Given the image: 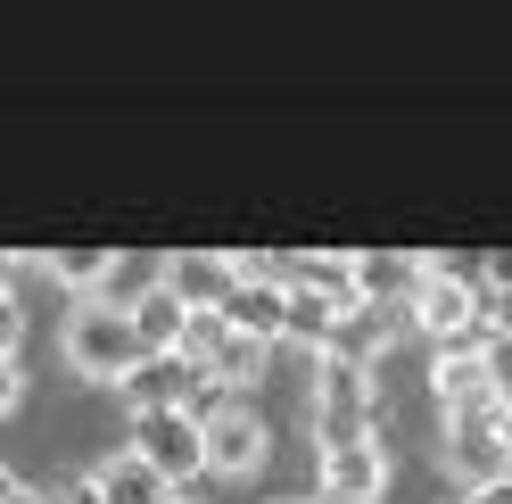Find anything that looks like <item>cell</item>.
<instances>
[{
    "mask_svg": "<svg viewBox=\"0 0 512 504\" xmlns=\"http://www.w3.org/2000/svg\"><path fill=\"white\" fill-rule=\"evenodd\" d=\"M58 356H67L83 381H116V389L149 364L133 314H124V306H100V298H75V306H67V323H58Z\"/></svg>",
    "mask_w": 512,
    "mask_h": 504,
    "instance_id": "1",
    "label": "cell"
},
{
    "mask_svg": "<svg viewBox=\"0 0 512 504\" xmlns=\"http://www.w3.org/2000/svg\"><path fill=\"white\" fill-rule=\"evenodd\" d=\"M405 323L430 331L438 348L488 339V290H479L455 257H422V281H413V298H405Z\"/></svg>",
    "mask_w": 512,
    "mask_h": 504,
    "instance_id": "2",
    "label": "cell"
},
{
    "mask_svg": "<svg viewBox=\"0 0 512 504\" xmlns=\"http://www.w3.org/2000/svg\"><path fill=\"white\" fill-rule=\"evenodd\" d=\"M380 430V397H372V372L347 364V356H323L314 364V438L323 447H356V438Z\"/></svg>",
    "mask_w": 512,
    "mask_h": 504,
    "instance_id": "3",
    "label": "cell"
},
{
    "mask_svg": "<svg viewBox=\"0 0 512 504\" xmlns=\"http://www.w3.org/2000/svg\"><path fill=\"white\" fill-rule=\"evenodd\" d=\"M496 414H504L496 397L446 405V471H455V480H463V496H471V488H488V480H504V471H512L504 438H496Z\"/></svg>",
    "mask_w": 512,
    "mask_h": 504,
    "instance_id": "4",
    "label": "cell"
},
{
    "mask_svg": "<svg viewBox=\"0 0 512 504\" xmlns=\"http://www.w3.org/2000/svg\"><path fill=\"white\" fill-rule=\"evenodd\" d=\"M133 455L182 488V480H199V471H207V422L190 414V405H174V414H141L133 422Z\"/></svg>",
    "mask_w": 512,
    "mask_h": 504,
    "instance_id": "5",
    "label": "cell"
},
{
    "mask_svg": "<svg viewBox=\"0 0 512 504\" xmlns=\"http://www.w3.org/2000/svg\"><path fill=\"white\" fill-rule=\"evenodd\" d=\"M223 323H232L240 339H265V348H281V331H290V265L240 273V290H232V306H223Z\"/></svg>",
    "mask_w": 512,
    "mask_h": 504,
    "instance_id": "6",
    "label": "cell"
},
{
    "mask_svg": "<svg viewBox=\"0 0 512 504\" xmlns=\"http://www.w3.org/2000/svg\"><path fill=\"white\" fill-rule=\"evenodd\" d=\"M265 414H248V405L232 397L223 414H207V471H223V480H248L256 463H265Z\"/></svg>",
    "mask_w": 512,
    "mask_h": 504,
    "instance_id": "7",
    "label": "cell"
},
{
    "mask_svg": "<svg viewBox=\"0 0 512 504\" xmlns=\"http://www.w3.org/2000/svg\"><path fill=\"white\" fill-rule=\"evenodd\" d=\"M166 290L190 306V314H223L240 290V257H207V248H190V257H166Z\"/></svg>",
    "mask_w": 512,
    "mask_h": 504,
    "instance_id": "8",
    "label": "cell"
},
{
    "mask_svg": "<svg viewBox=\"0 0 512 504\" xmlns=\"http://www.w3.org/2000/svg\"><path fill=\"white\" fill-rule=\"evenodd\" d=\"M380 488H389V455H380V438L323 447V496H339V504H380Z\"/></svg>",
    "mask_w": 512,
    "mask_h": 504,
    "instance_id": "9",
    "label": "cell"
},
{
    "mask_svg": "<svg viewBox=\"0 0 512 504\" xmlns=\"http://www.w3.org/2000/svg\"><path fill=\"white\" fill-rule=\"evenodd\" d=\"M91 496H100V504H182V488L166 480V471H149L133 447L91 463Z\"/></svg>",
    "mask_w": 512,
    "mask_h": 504,
    "instance_id": "10",
    "label": "cell"
},
{
    "mask_svg": "<svg viewBox=\"0 0 512 504\" xmlns=\"http://www.w3.org/2000/svg\"><path fill=\"white\" fill-rule=\"evenodd\" d=\"M199 397V372H190L182 356H149L133 381H124V405H133V422L141 414H174V405H190Z\"/></svg>",
    "mask_w": 512,
    "mask_h": 504,
    "instance_id": "11",
    "label": "cell"
},
{
    "mask_svg": "<svg viewBox=\"0 0 512 504\" xmlns=\"http://www.w3.org/2000/svg\"><path fill=\"white\" fill-rule=\"evenodd\" d=\"M397 331H405V306H372V298H364L356 314H339V331H331V348H323V356H347V364H364V372H372V356L389 348Z\"/></svg>",
    "mask_w": 512,
    "mask_h": 504,
    "instance_id": "12",
    "label": "cell"
},
{
    "mask_svg": "<svg viewBox=\"0 0 512 504\" xmlns=\"http://www.w3.org/2000/svg\"><path fill=\"white\" fill-rule=\"evenodd\" d=\"M430 389H438V405L496 397V389H488V356H479V339H463V348H438V364H430Z\"/></svg>",
    "mask_w": 512,
    "mask_h": 504,
    "instance_id": "13",
    "label": "cell"
},
{
    "mask_svg": "<svg viewBox=\"0 0 512 504\" xmlns=\"http://www.w3.org/2000/svg\"><path fill=\"white\" fill-rule=\"evenodd\" d=\"M133 331H141V348L149 356H182V331H190V306L166 290V281H157V290L133 306Z\"/></svg>",
    "mask_w": 512,
    "mask_h": 504,
    "instance_id": "14",
    "label": "cell"
},
{
    "mask_svg": "<svg viewBox=\"0 0 512 504\" xmlns=\"http://www.w3.org/2000/svg\"><path fill=\"white\" fill-rule=\"evenodd\" d=\"M290 290H314V298L339 306V314L364 306V290H356V257H298V265H290Z\"/></svg>",
    "mask_w": 512,
    "mask_h": 504,
    "instance_id": "15",
    "label": "cell"
},
{
    "mask_svg": "<svg viewBox=\"0 0 512 504\" xmlns=\"http://www.w3.org/2000/svg\"><path fill=\"white\" fill-rule=\"evenodd\" d=\"M157 281H166V265H149V257H108V273H100V306H124L133 314Z\"/></svg>",
    "mask_w": 512,
    "mask_h": 504,
    "instance_id": "16",
    "label": "cell"
},
{
    "mask_svg": "<svg viewBox=\"0 0 512 504\" xmlns=\"http://www.w3.org/2000/svg\"><path fill=\"white\" fill-rule=\"evenodd\" d=\"M265 356H273L265 339H240V331H232V339H223V356H215V364L199 372V381H215L223 397H232V389H256V372H265Z\"/></svg>",
    "mask_w": 512,
    "mask_h": 504,
    "instance_id": "17",
    "label": "cell"
},
{
    "mask_svg": "<svg viewBox=\"0 0 512 504\" xmlns=\"http://www.w3.org/2000/svg\"><path fill=\"white\" fill-rule=\"evenodd\" d=\"M42 273L58 281V290H75V298H100L108 257H100V248H50V257H42Z\"/></svg>",
    "mask_w": 512,
    "mask_h": 504,
    "instance_id": "18",
    "label": "cell"
},
{
    "mask_svg": "<svg viewBox=\"0 0 512 504\" xmlns=\"http://www.w3.org/2000/svg\"><path fill=\"white\" fill-rule=\"evenodd\" d=\"M331 331H339V306H323L314 290H290V331H281V339H306V348H331Z\"/></svg>",
    "mask_w": 512,
    "mask_h": 504,
    "instance_id": "19",
    "label": "cell"
},
{
    "mask_svg": "<svg viewBox=\"0 0 512 504\" xmlns=\"http://www.w3.org/2000/svg\"><path fill=\"white\" fill-rule=\"evenodd\" d=\"M223 339H232V323H223V314H190V331H182V364H190V372H207V364L223 356Z\"/></svg>",
    "mask_w": 512,
    "mask_h": 504,
    "instance_id": "20",
    "label": "cell"
},
{
    "mask_svg": "<svg viewBox=\"0 0 512 504\" xmlns=\"http://www.w3.org/2000/svg\"><path fill=\"white\" fill-rule=\"evenodd\" d=\"M479 356H488V389H496V405H512V339L488 331V339H479Z\"/></svg>",
    "mask_w": 512,
    "mask_h": 504,
    "instance_id": "21",
    "label": "cell"
},
{
    "mask_svg": "<svg viewBox=\"0 0 512 504\" xmlns=\"http://www.w3.org/2000/svg\"><path fill=\"white\" fill-rule=\"evenodd\" d=\"M25 405V356H0V422Z\"/></svg>",
    "mask_w": 512,
    "mask_h": 504,
    "instance_id": "22",
    "label": "cell"
},
{
    "mask_svg": "<svg viewBox=\"0 0 512 504\" xmlns=\"http://www.w3.org/2000/svg\"><path fill=\"white\" fill-rule=\"evenodd\" d=\"M0 356H25V314H17V298H0Z\"/></svg>",
    "mask_w": 512,
    "mask_h": 504,
    "instance_id": "23",
    "label": "cell"
},
{
    "mask_svg": "<svg viewBox=\"0 0 512 504\" xmlns=\"http://www.w3.org/2000/svg\"><path fill=\"white\" fill-rule=\"evenodd\" d=\"M488 331L512 339V290H488Z\"/></svg>",
    "mask_w": 512,
    "mask_h": 504,
    "instance_id": "24",
    "label": "cell"
},
{
    "mask_svg": "<svg viewBox=\"0 0 512 504\" xmlns=\"http://www.w3.org/2000/svg\"><path fill=\"white\" fill-rule=\"evenodd\" d=\"M463 504H512V471H504V480H488V488H471Z\"/></svg>",
    "mask_w": 512,
    "mask_h": 504,
    "instance_id": "25",
    "label": "cell"
},
{
    "mask_svg": "<svg viewBox=\"0 0 512 504\" xmlns=\"http://www.w3.org/2000/svg\"><path fill=\"white\" fill-rule=\"evenodd\" d=\"M0 504H58V496H42V488H25V480H17V488L0 496Z\"/></svg>",
    "mask_w": 512,
    "mask_h": 504,
    "instance_id": "26",
    "label": "cell"
},
{
    "mask_svg": "<svg viewBox=\"0 0 512 504\" xmlns=\"http://www.w3.org/2000/svg\"><path fill=\"white\" fill-rule=\"evenodd\" d=\"M0 298H17V257H0Z\"/></svg>",
    "mask_w": 512,
    "mask_h": 504,
    "instance_id": "27",
    "label": "cell"
},
{
    "mask_svg": "<svg viewBox=\"0 0 512 504\" xmlns=\"http://www.w3.org/2000/svg\"><path fill=\"white\" fill-rule=\"evenodd\" d=\"M58 504H100V496H91V480H75L67 496H58Z\"/></svg>",
    "mask_w": 512,
    "mask_h": 504,
    "instance_id": "28",
    "label": "cell"
},
{
    "mask_svg": "<svg viewBox=\"0 0 512 504\" xmlns=\"http://www.w3.org/2000/svg\"><path fill=\"white\" fill-rule=\"evenodd\" d=\"M496 438H504V455H512V405H504V414H496Z\"/></svg>",
    "mask_w": 512,
    "mask_h": 504,
    "instance_id": "29",
    "label": "cell"
},
{
    "mask_svg": "<svg viewBox=\"0 0 512 504\" xmlns=\"http://www.w3.org/2000/svg\"><path fill=\"white\" fill-rule=\"evenodd\" d=\"M9 488H17V480H9V471H0V496H9Z\"/></svg>",
    "mask_w": 512,
    "mask_h": 504,
    "instance_id": "30",
    "label": "cell"
},
{
    "mask_svg": "<svg viewBox=\"0 0 512 504\" xmlns=\"http://www.w3.org/2000/svg\"><path fill=\"white\" fill-rule=\"evenodd\" d=\"M273 504H306V496H273Z\"/></svg>",
    "mask_w": 512,
    "mask_h": 504,
    "instance_id": "31",
    "label": "cell"
},
{
    "mask_svg": "<svg viewBox=\"0 0 512 504\" xmlns=\"http://www.w3.org/2000/svg\"><path fill=\"white\" fill-rule=\"evenodd\" d=\"M314 504H339V496H314Z\"/></svg>",
    "mask_w": 512,
    "mask_h": 504,
    "instance_id": "32",
    "label": "cell"
}]
</instances>
